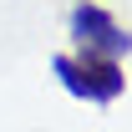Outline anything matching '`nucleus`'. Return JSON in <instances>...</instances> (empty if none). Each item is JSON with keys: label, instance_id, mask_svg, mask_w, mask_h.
I'll use <instances>...</instances> for the list:
<instances>
[{"label": "nucleus", "instance_id": "1", "mask_svg": "<svg viewBox=\"0 0 132 132\" xmlns=\"http://www.w3.org/2000/svg\"><path fill=\"white\" fill-rule=\"evenodd\" d=\"M51 71L61 76V86L71 92V97L97 102V107L117 102V97H122V86H127L122 56H107V51H86V46H81V56H51Z\"/></svg>", "mask_w": 132, "mask_h": 132}, {"label": "nucleus", "instance_id": "2", "mask_svg": "<svg viewBox=\"0 0 132 132\" xmlns=\"http://www.w3.org/2000/svg\"><path fill=\"white\" fill-rule=\"evenodd\" d=\"M71 36H76V46L107 51V56H127V51H132V36L122 31L102 5H92V0H81V5L71 10Z\"/></svg>", "mask_w": 132, "mask_h": 132}]
</instances>
